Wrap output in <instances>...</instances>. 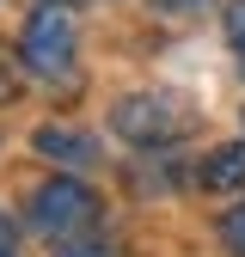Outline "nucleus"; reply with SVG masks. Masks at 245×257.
Here are the masks:
<instances>
[{
	"label": "nucleus",
	"mask_w": 245,
	"mask_h": 257,
	"mask_svg": "<svg viewBox=\"0 0 245 257\" xmlns=\"http://www.w3.org/2000/svg\"><path fill=\"white\" fill-rule=\"evenodd\" d=\"M110 128L122 141H135V147H166V141H178L184 128H190V116H184V104L166 98V92H129V98L110 110Z\"/></svg>",
	"instance_id": "1"
},
{
	"label": "nucleus",
	"mask_w": 245,
	"mask_h": 257,
	"mask_svg": "<svg viewBox=\"0 0 245 257\" xmlns=\"http://www.w3.org/2000/svg\"><path fill=\"white\" fill-rule=\"evenodd\" d=\"M25 68L43 74V80H61L74 68V19H68V7L43 0V7L25 19Z\"/></svg>",
	"instance_id": "2"
},
{
	"label": "nucleus",
	"mask_w": 245,
	"mask_h": 257,
	"mask_svg": "<svg viewBox=\"0 0 245 257\" xmlns=\"http://www.w3.org/2000/svg\"><path fill=\"white\" fill-rule=\"evenodd\" d=\"M98 220V196L80 184V178H49L37 196H31V227L55 233V239H74Z\"/></svg>",
	"instance_id": "3"
},
{
	"label": "nucleus",
	"mask_w": 245,
	"mask_h": 257,
	"mask_svg": "<svg viewBox=\"0 0 245 257\" xmlns=\"http://www.w3.org/2000/svg\"><path fill=\"white\" fill-rule=\"evenodd\" d=\"M37 153L61 159V166H92V159H98V141H92L86 128H68V122H49V128H37Z\"/></svg>",
	"instance_id": "4"
},
{
	"label": "nucleus",
	"mask_w": 245,
	"mask_h": 257,
	"mask_svg": "<svg viewBox=\"0 0 245 257\" xmlns=\"http://www.w3.org/2000/svg\"><path fill=\"white\" fill-rule=\"evenodd\" d=\"M202 184L208 190H233V184H245V141H227L221 153L202 166Z\"/></svg>",
	"instance_id": "5"
},
{
	"label": "nucleus",
	"mask_w": 245,
	"mask_h": 257,
	"mask_svg": "<svg viewBox=\"0 0 245 257\" xmlns=\"http://www.w3.org/2000/svg\"><path fill=\"white\" fill-rule=\"evenodd\" d=\"M221 239H227L233 257H245V202H233V208L221 214Z\"/></svg>",
	"instance_id": "6"
},
{
	"label": "nucleus",
	"mask_w": 245,
	"mask_h": 257,
	"mask_svg": "<svg viewBox=\"0 0 245 257\" xmlns=\"http://www.w3.org/2000/svg\"><path fill=\"white\" fill-rule=\"evenodd\" d=\"M55 257H110V245H104V239H80V233H74V239H61V245H55Z\"/></svg>",
	"instance_id": "7"
},
{
	"label": "nucleus",
	"mask_w": 245,
	"mask_h": 257,
	"mask_svg": "<svg viewBox=\"0 0 245 257\" xmlns=\"http://www.w3.org/2000/svg\"><path fill=\"white\" fill-rule=\"evenodd\" d=\"M227 37H233V49H239V74H245V0L227 7Z\"/></svg>",
	"instance_id": "8"
},
{
	"label": "nucleus",
	"mask_w": 245,
	"mask_h": 257,
	"mask_svg": "<svg viewBox=\"0 0 245 257\" xmlns=\"http://www.w3.org/2000/svg\"><path fill=\"white\" fill-rule=\"evenodd\" d=\"M13 245H19V227H13V214L0 208V257H13Z\"/></svg>",
	"instance_id": "9"
},
{
	"label": "nucleus",
	"mask_w": 245,
	"mask_h": 257,
	"mask_svg": "<svg viewBox=\"0 0 245 257\" xmlns=\"http://www.w3.org/2000/svg\"><path fill=\"white\" fill-rule=\"evenodd\" d=\"M55 7H74V0H55Z\"/></svg>",
	"instance_id": "10"
}]
</instances>
